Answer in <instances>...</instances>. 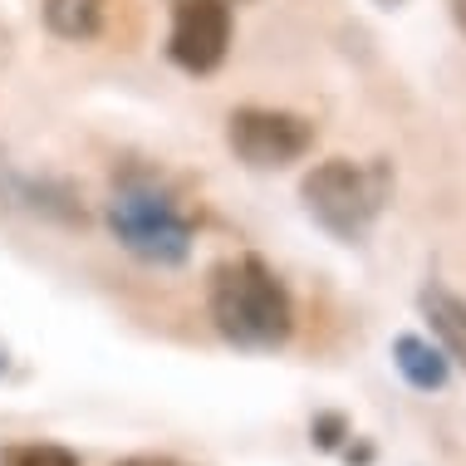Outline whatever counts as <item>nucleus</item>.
<instances>
[{"instance_id":"obj_1","label":"nucleus","mask_w":466,"mask_h":466,"mask_svg":"<svg viewBox=\"0 0 466 466\" xmlns=\"http://www.w3.org/2000/svg\"><path fill=\"white\" fill-rule=\"evenodd\" d=\"M207 314L236 354H275L295 334V299L275 266L256 250L226 256L207 275Z\"/></svg>"},{"instance_id":"obj_2","label":"nucleus","mask_w":466,"mask_h":466,"mask_svg":"<svg viewBox=\"0 0 466 466\" xmlns=\"http://www.w3.org/2000/svg\"><path fill=\"white\" fill-rule=\"evenodd\" d=\"M104 221L137 266L153 270H182L192 260L197 246V217L187 211V201L172 192L167 177L147 167H123L108 187Z\"/></svg>"},{"instance_id":"obj_3","label":"nucleus","mask_w":466,"mask_h":466,"mask_svg":"<svg viewBox=\"0 0 466 466\" xmlns=\"http://www.w3.org/2000/svg\"><path fill=\"white\" fill-rule=\"evenodd\" d=\"M393 162L373 157V162H354V157H324L299 177V201H305L309 221L319 226L329 241L339 246H359L369 241V231L393 201Z\"/></svg>"},{"instance_id":"obj_4","label":"nucleus","mask_w":466,"mask_h":466,"mask_svg":"<svg viewBox=\"0 0 466 466\" xmlns=\"http://www.w3.org/2000/svg\"><path fill=\"white\" fill-rule=\"evenodd\" d=\"M319 143V128L305 113L289 108H266V104H241L226 118V147L231 157L250 172H285L305 162Z\"/></svg>"},{"instance_id":"obj_5","label":"nucleus","mask_w":466,"mask_h":466,"mask_svg":"<svg viewBox=\"0 0 466 466\" xmlns=\"http://www.w3.org/2000/svg\"><path fill=\"white\" fill-rule=\"evenodd\" d=\"M231 0H172L167 59L192 79H207L231 55Z\"/></svg>"},{"instance_id":"obj_6","label":"nucleus","mask_w":466,"mask_h":466,"mask_svg":"<svg viewBox=\"0 0 466 466\" xmlns=\"http://www.w3.org/2000/svg\"><path fill=\"white\" fill-rule=\"evenodd\" d=\"M0 197H5L10 207L30 211V217L49 221V226H69V231H84V226H89V211H84V201H79V192H74V182H65V177L5 172Z\"/></svg>"},{"instance_id":"obj_7","label":"nucleus","mask_w":466,"mask_h":466,"mask_svg":"<svg viewBox=\"0 0 466 466\" xmlns=\"http://www.w3.org/2000/svg\"><path fill=\"white\" fill-rule=\"evenodd\" d=\"M393 369L402 373V383L412 393H442L451 378V359L442 354V344L422 334H398L393 339Z\"/></svg>"},{"instance_id":"obj_8","label":"nucleus","mask_w":466,"mask_h":466,"mask_svg":"<svg viewBox=\"0 0 466 466\" xmlns=\"http://www.w3.org/2000/svg\"><path fill=\"white\" fill-rule=\"evenodd\" d=\"M418 309H422V319L432 324L442 354L466 369V299L451 295V289H442V285H427L418 295Z\"/></svg>"},{"instance_id":"obj_9","label":"nucleus","mask_w":466,"mask_h":466,"mask_svg":"<svg viewBox=\"0 0 466 466\" xmlns=\"http://www.w3.org/2000/svg\"><path fill=\"white\" fill-rule=\"evenodd\" d=\"M104 15H108V0H45V30L69 45L98 40L104 35Z\"/></svg>"},{"instance_id":"obj_10","label":"nucleus","mask_w":466,"mask_h":466,"mask_svg":"<svg viewBox=\"0 0 466 466\" xmlns=\"http://www.w3.org/2000/svg\"><path fill=\"white\" fill-rule=\"evenodd\" d=\"M0 466H84L79 451L59 447V442H15L0 451Z\"/></svg>"},{"instance_id":"obj_11","label":"nucleus","mask_w":466,"mask_h":466,"mask_svg":"<svg viewBox=\"0 0 466 466\" xmlns=\"http://www.w3.org/2000/svg\"><path fill=\"white\" fill-rule=\"evenodd\" d=\"M354 437V427H349L344 412H314L309 418V447L314 451H339Z\"/></svg>"},{"instance_id":"obj_12","label":"nucleus","mask_w":466,"mask_h":466,"mask_svg":"<svg viewBox=\"0 0 466 466\" xmlns=\"http://www.w3.org/2000/svg\"><path fill=\"white\" fill-rule=\"evenodd\" d=\"M113 466H187V461H177V457H123Z\"/></svg>"},{"instance_id":"obj_13","label":"nucleus","mask_w":466,"mask_h":466,"mask_svg":"<svg viewBox=\"0 0 466 466\" xmlns=\"http://www.w3.org/2000/svg\"><path fill=\"white\" fill-rule=\"evenodd\" d=\"M451 20H457V30L466 35V0H451Z\"/></svg>"},{"instance_id":"obj_14","label":"nucleus","mask_w":466,"mask_h":466,"mask_svg":"<svg viewBox=\"0 0 466 466\" xmlns=\"http://www.w3.org/2000/svg\"><path fill=\"white\" fill-rule=\"evenodd\" d=\"M373 5H378V10H402L408 0H373Z\"/></svg>"},{"instance_id":"obj_15","label":"nucleus","mask_w":466,"mask_h":466,"mask_svg":"<svg viewBox=\"0 0 466 466\" xmlns=\"http://www.w3.org/2000/svg\"><path fill=\"white\" fill-rule=\"evenodd\" d=\"M10 369V359H5V349H0V373H5Z\"/></svg>"}]
</instances>
